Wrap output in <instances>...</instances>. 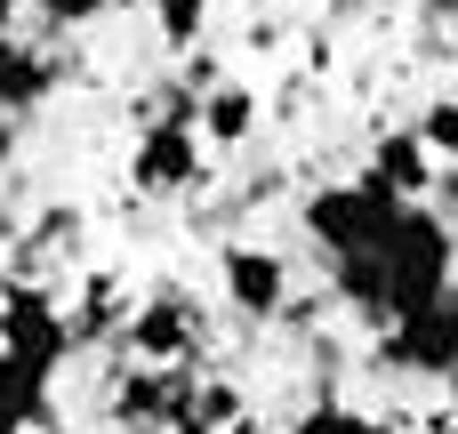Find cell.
Wrapping results in <instances>:
<instances>
[{
    "label": "cell",
    "mask_w": 458,
    "mask_h": 434,
    "mask_svg": "<svg viewBox=\"0 0 458 434\" xmlns=\"http://www.w3.org/2000/svg\"><path fill=\"white\" fill-rule=\"evenodd\" d=\"M458 290V226L443 209H403L394 242L370 250V258H338L330 266V298L362 322V330H394L427 306H443Z\"/></svg>",
    "instance_id": "cell-1"
},
{
    "label": "cell",
    "mask_w": 458,
    "mask_h": 434,
    "mask_svg": "<svg viewBox=\"0 0 458 434\" xmlns=\"http://www.w3.org/2000/svg\"><path fill=\"white\" fill-rule=\"evenodd\" d=\"M0 354H24L40 370H64L72 362V314L56 306L48 282H8L0 290Z\"/></svg>",
    "instance_id": "cell-3"
},
{
    "label": "cell",
    "mask_w": 458,
    "mask_h": 434,
    "mask_svg": "<svg viewBox=\"0 0 458 434\" xmlns=\"http://www.w3.org/2000/svg\"><path fill=\"white\" fill-rule=\"evenodd\" d=\"M330 8H370V0H330Z\"/></svg>",
    "instance_id": "cell-19"
},
{
    "label": "cell",
    "mask_w": 458,
    "mask_h": 434,
    "mask_svg": "<svg viewBox=\"0 0 458 434\" xmlns=\"http://www.w3.org/2000/svg\"><path fill=\"white\" fill-rule=\"evenodd\" d=\"M16 8H24V0H0V32H16Z\"/></svg>",
    "instance_id": "cell-18"
},
{
    "label": "cell",
    "mask_w": 458,
    "mask_h": 434,
    "mask_svg": "<svg viewBox=\"0 0 458 434\" xmlns=\"http://www.w3.org/2000/svg\"><path fill=\"white\" fill-rule=\"evenodd\" d=\"M129 185L137 193H201L209 185V153L193 121H145L129 145Z\"/></svg>",
    "instance_id": "cell-5"
},
{
    "label": "cell",
    "mask_w": 458,
    "mask_h": 434,
    "mask_svg": "<svg viewBox=\"0 0 458 434\" xmlns=\"http://www.w3.org/2000/svg\"><path fill=\"white\" fill-rule=\"evenodd\" d=\"M48 81H56V72H48V56H40V48H24V40L8 32V40H0V113L16 121L24 105H40V97H48Z\"/></svg>",
    "instance_id": "cell-11"
},
{
    "label": "cell",
    "mask_w": 458,
    "mask_h": 434,
    "mask_svg": "<svg viewBox=\"0 0 458 434\" xmlns=\"http://www.w3.org/2000/svg\"><path fill=\"white\" fill-rule=\"evenodd\" d=\"M0 40H8V32H0Z\"/></svg>",
    "instance_id": "cell-20"
},
{
    "label": "cell",
    "mask_w": 458,
    "mask_h": 434,
    "mask_svg": "<svg viewBox=\"0 0 458 434\" xmlns=\"http://www.w3.org/2000/svg\"><path fill=\"white\" fill-rule=\"evenodd\" d=\"M411 129L427 137V153H435V161H458V97H435Z\"/></svg>",
    "instance_id": "cell-13"
},
{
    "label": "cell",
    "mask_w": 458,
    "mask_h": 434,
    "mask_svg": "<svg viewBox=\"0 0 458 434\" xmlns=\"http://www.w3.org/2000/svg\"><path fill=\"white\" fill-rule=\"evenodd\" d=\"M403 209H411V201H394L386 185L346 177V185H314V193L298 201V226H306L330 258H370V250H386V242H394Z\"/></svg>",
    "instance_id": "cell-2"
},
{
    "label": "cell",
    "mask_w": 458,
    "mask_h": 434,
    "mask_svg": "<svg viewBox=\"0 0 458 434\" xmlns=\"http://www.w3.org/2000/svg\"><path fill=\"white\" fill-rule=\"evenodd\" d=\"M282 434H378V427L362 411H346V403H314V411H298Z\"/></svg>",
    "instance_id": "cell-14"
},
{
    "label": "cell",
    "mask_w": 458,
    "mask_h": 434,
    "mask_svg": "<svg viewBox=\"0 0 458 434\" xmlns=\"http://www.w3.org/2000/svg\"><path fill=\"white\" fill-rule=\"evenodd\" d=\"M250 137H258V89H250V81H217V89L201 97V145L242 153Z\"/></svg>",
    "instance_id": "cell-10"
},
{
    "label": "cell",
    "mask_w": 458,
    "mask_h": 434,
    "mask_svg": "<svg viewBox=\"0 0 458 434\" xmlns=\"http://www.w3.org/2000/svg\"><path fill=\"white\" fill-rule=\"evenodd\" d=\"M427 201H435V209L458 226V161H443V169H435V193H427Z\"/></svg>",
    "instance_id": "cell-16"
},
{
    "label": "cell",
    "mask_w": 458,
    "mask_h": 434,
    "mask_svg": "<svg viewBox=\"0 0 458 434\" xmlns=\"http://www.w3.org/2000/svg\"><path fill=\"white\" fill-rule=\"evenodd\" d=\"M153 24H161V48H193L209 24V0H153Z\"/></svg>",
    "instance_id": "cell-12"
},
{
    "label": "cell",
    "mask_w": 458,
    "mask_h": 434,
    "mask_svg": "<svg viewBox=\"0 0 458 434\" xmlns=\"http://www.w3.org/2000/svg\"><path fill=\"white\" fill-rule=\"evenodd\" d=\"M121 346H129L145 370H177V362H193V346H201V306H193L185 290H153L145 306H129Z\"/></svg>",
    "instance_id": "cell-7"
},
{
    "label": "cell",
    "mask_w": 458,
    "mask_h": 434,
    "mask_svg": "<svg viewBox=\"0 0 458 434\" xmlns=\"http://www.w3.org/2000/svg\"><path fill=\"white\" fill-rule=\"evenodd\" d=\"M48 387H56V370H40V362H24V354H0V434L48 427V419H56V411H48Z\"/></svg>",
    "instance_id": "cell-9"
},
{
    "label": "cell",
    "mask_w": 458,
    "mask_h": 434,
    "mask_svg": "<svg viewBox=\"0 0 458 434\" xmlns=\"http://www.w3.org/2000/svg\"><path fill=\"white\" fill-rule=\"evenodd\" d=\"M8 161H16V121L0 113V177H8Z\"/></svg>",
    "instance_id": "cell-17"
},
{
    "label": "cell",
    "mask_w": 458,
    "mask_h": 434,
    "mask_svg": "<svg viewBox=\"0 0 458 434\" xmlns=\"http://www.w3.org/2000/svg\"><path fill=\"white\" fill-rule=\"evenodd\" d=\"M378 370L427 379V387H458V290L443 306H427V314H411V322H394L378 338Z\"/></svg>",
    "instance_id": "cell-4"
},
{
    "label": "cell",
    "mask_w": 458,
    "mask_h": 434,
    "mask_svg": "<svg viewBox=\"0 0 458 434\" xmlns=\"http://www.w3.org/2000/svg\"><path fill=\"white\" fill-rule=\"evenodd\" d=\"M32 8H40V24H48V32H81V24H97L113 0H32Z\"/></svg>",
    "instance_id": "cell-15"
},
{
    "label": "cell",
    "mask_w": 458,
    "mask_h": 434,
    "mask_svg": "<svg viewBox=\"0 0 458 434\" xmlns=\"http://www.w3.org/2000/svg\"><path fill=\"white\" fill-rule=\"evenodd\" d=\"M217 290L242 322H282L290 314V258L266 242H225L217 250Z\"/></svg>",
    "instance_id": "cell-6"
},
{
    "label": "cell",
    "mask_w": 458,
    "mask_h": 434,
    "mask_svg": "<svg viewBox=\"0 0 458 434\" xmlns=\"http://www.w3.org/2000/svg\"><path fill=\"white\" fill-rule=\"evenodd\" d=\"M435 169H443V161L427 153V137H419V129H378V137H370V161H362V177H370V185H386V193H394V201H411V209L435 193Z\"/></svg>",
    "instance_id": "cell-8"
}]
</instances>
